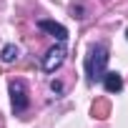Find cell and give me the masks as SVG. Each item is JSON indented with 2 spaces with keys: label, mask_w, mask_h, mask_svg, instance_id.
Returning <instances> with one entry per match:
<instances>
[{
  "label": "cell",
  "mask_w": 128,
  "mask_h": 128,
  "mask_svg": "<svg viewBox=\"0 0 128 128\" xmlns=\"http://www.w3.org/2000/svg\"><path fill=\"white\" fill-rule=\"evenodd\" d=\"M70 13H73V18H78V20H83V18H86V8H83V5H73V8H70Z\"/></svg>",
  "instance_id": "obj_8"
},
{
  "label": "cell",
  "mask_w": 128,
  "mask_h": 128,
  "mask_svg": "<svg viewBox=\"0 0 128 128\" xmlns=\"http://www.w3.org/2000/svg\"><path fill=\"white\" fill-rule=\"evenodd\" d=\"M8 90H10V103H13V113H23V110L28 108V103H30L25 83H23V80H18V78H13V80L8 83Z\"/></svg>",
  "instance_id": "obj_2"
},
{
  "label": "cell",
  "mask_w": 128,
  "mask_h": 128,
  "mask_svg": "<svg viewBox=\"0 0 128 128\" xmlns=\"http://www.w3.org/2000/svg\"><path fill=\"white\" fill-rule=\"evenodd\" d=\"M63 60H66V43L58 40V45H53V48L43 55V70H45V73H55V70L63 66Z\"/></svg>",
  "instance_id": "obj_3"
},
{
  "label": "cell",
  "mask_w": 128,
  "mask_h": 128,
  "mask_svg": "<svg viewBox=\"0 0 128 128\" xmlns=\"http://www.w3.org/2000/svg\"><path fill=\"white\" fill-rule=\"evenodd\" d=\"M38 28H40L43 33H48V35L63 40V43L68 40V30H66V25H60V23H55V20H38Z\"/></svg>",
  "instance_id": "obj_4"
},
{
  "label": "cell",
  "mask_w": 128,
  "mask_h": 128,
  "mask_svg": "<svg viewBox=\"0 0 128 128\" xmlns=\"http://www.w3.org/2000/svg\"><path fill=\"white\" fill-rule=\"evenodd\" d=\"M103 88L108 90V93H120V88H123V78H120V73H116V70H106L103 73Z\"/></svg>",
  "instance_id": "obj_5"
},
{
  "label": "cell",
  "mask_w": 128,
  "mask_h": 128,
  "mask_svg": "<svg viewBox=\"0 0 128 128\" xmlns=\"http://www.w3.org/2000/svg\"><path fill=\"white\" fill-rule=\"evenodd\" d=\"M126 38H128V30H126Z\"/></svg>",
  "instance_id": "obj_10"
},
{
  "label": "cell",
  "mask_w": 128,
  "mask_h": 128,
  "mask_svg": "<svg viewBox=\"0 0 128 128\" xmlns=\"http://www.w3.org/2000/svg\"><path fill=\"white\" fill-rule=\"evenodd\" d=\"M106 66H108V45H106V43L90 45V50H88V55H86V76H88V80H90V83L103 80Z\"/></svg>",
  "instance_id": "obj_1"
},
{
  "label": "cell",
  "mask_w": 128,
  "mask_h": 128,
  "mask_svg": "<svg viewBox=\"0 0 128 128\" xmlns=\"http://www.w3.org/2000/svg\"><path fill=\"white\" fill-rule=\"evenodd\" d=\"M18 55H20V48L18 45H5L3 48V53H0V58H3V63H13V60H18Z\"/></svg>",
  "instance_id": "obj_7"
},
{
  "label": "cell",
  "mask_w": 128,
  "mask_h": 128,
  "mask_svg": "<svg viewBox=\"0 0 128 128\" xmlns=\"http://www.w3.org/2000/svg\"><path fill=\"white\" fill-rule=\"evenodd\" d=\"M93 116H96V118H100V120H103V118H108V116H110V103H108L106 98L96 100V103H93Z\"/></svg>",
  "instance_id": "obj_6"
},
{
  "label": "cell",
  "mask_w": 128,
  "mask_h": 128,
  "mask_svg": "<svg viewBox=\"0 0 128 128\" xmlns=\"http://www.w3.org/2000/svg\"><path fill=\"white\" fill-rule=\"evenodd\" d=\"M50 88H53V93H63V83L60 80H50Z\"/></svg>",
  "instance_id": "obj_9"
}]
</instances>
